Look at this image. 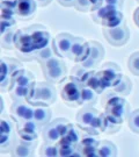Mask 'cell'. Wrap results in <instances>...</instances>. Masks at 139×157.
Wrapping results in <instances>:
<instances>
[{
    "label": "cell",
    "mask_w": 139,
    "mask_h": 157,
    "mask_svg": "<svg viewBox=\"0 0 139 157\" xmlns=\"http://www.w3.org/2000/svg\"><path fill=\"white\" fill-rule=\"evenodd\" d=\"M41 155L46 157L59 156L58 144L57 143H51V142H45L44 144L41 147Z\"/></svg>",
    "instance_id": "31"
},
{
    "label": "cell",
    "mask_w": 139,
    "mask_h": 157,
    "mask_svg": "<svg viewBox=\"0 0 139 157\" xmlns=\"http://www.w3.org/2000/svg\"><path fill=\"white\" fill-rule=\"evenodd\" d=\"M106 115L115 124H122L128 115V104L121 95L115 94L110 97L106 105Z\"/></svg>",
    "instance_id": "4"
},
{
    "label": "cell",
    "mask_w": 139,
    "mask_h": 157,
    "mask_svg": "<svg viewBox=\"0 0 139 157\" xmlns=\"http://www.w3.org/2000/svg\"><path fill=\"white\" fill-rule=\"evenodd\" d=\"M43 70L44 78L50 83H61L66 78V64L57 57H52L50 59L41 63Z\"/></svg>",
    "instance_id": "5"
},
{
    "label": "cell",
    "mask_w": 139,
    "mask_h": 157,
    "mask_svg": "<svg viewBox=\"0 0 139 157\" xmlns=\"http://www.w3.org/2000/svg\"><path fill=\"white\" fill-rule=\"evenodd\" d=\"M128 67L132 75L139 76V51L134 52L131 56L129 57Z\"/></svg>",
    "instance_id": "35"
},
{
    "label": "cell",
    "mask_w": 139,
    "mask_h": 157,
    "mask_svg": "<svg viewBox=\"0 0 139 157\" xmlns=\"http://www.w3.org/2000/svg\"><path fill=\"white\" fill-rule=\"evenodd\" d=\"M74 41V36L68 33H60L56 36L52 41V48L56 56L65 57L68 56L71 47Z\"/></svg>",
    "instance_id": "14"
},
{
    "label": "cell",
    "mask_w": 139,
    "mask_h": 157,
    "mask_svg": "<svg viewBox=\"0 0 139 157\" xmlns=\"http://www.w3.org/2000/svg\"><path fill=\"white\" fill-rule=\"evenodd\" d=\"M134 23L137 25L139 27V7L134 11Z\"/></svg>",
    "instance_id": "42"
},
{
    "label": "cell",
    "mask_w": 139,
    "mask_h": 157,
    "mask_svg": "<svg viewBox=\"0 0 139 157\" xmlns=\"http://www.w3.org/2000/svg\"><path fill=\"white\" fill-rule=\"evenodd\" d=\"M74 7L80 12H89L94 10L90 0H75Z\"/></svg>",
    "instance_id": "38"
},
{
    "label": "cell",
    "mask_w": 139,
    "mask_h": 157,
    "mask_svg": "<svg viewBox=\"0 0 139 157\" xmlns=\"http://www.w3.org/2000/svg\"><path fill=\"white\" fill-rule=\"evenodd\" d=\"M90 55V45L89 42H86L83 39L75 36L74 41L71 47V50L68 52V58L71 61H74L77 63H81L86 61Z\"/></svg>",
    "instance_id": "11"
},
{
    "label": "cell",
    "mask_w": 139,
    "mask_h": 157,
    "mask_svg": "<svg viewBox=\"0 0 139 157\" xmlns=\"http://www.w3.org/2000/svg\"><path fill=\"white\" fill-rule=\"evenodd\" d=\"M28 28H29V32L31 34V39H33L36 51L41 50V49L49 45L50 33L45 29V27L41 26V25H34V26H30Z\"/></svg>",
    "instance_id": "16"
},
{
    "label": "cell",
    "mask_w": 139,
    "mask_h": 157,
    "mask_svg": "<svg viewBox=\"0 0 139 157\" xmlns=\"http://www.w3.org/2000/svg\"><path fill=\"white\" fill-rule=\"evenodd\" d=\"M39 126L35 120H26L20 124H17V130H19V136L22 141L26 142H31L35 143L38 136Z\"/></svg>",
    "instance_id": "13"
},
{
    "label": "cell",
    "mask_w": 139,
    "mask_h": 157,
    "mask_svg": "<svg viewBox=\"0 0 139 157\" xmlns=\"http://www.w3.org/2000/svg\"><path fill=\"white\" fill-rule=\"evenodd\" d=\"M99 143L100 142L95 139V135L87 133V135H83L81 137V141L78 144V148L82 154V156L97 157V146H99Z\"/></svg>",
    "instance_id": "18"
},
{
    "label": "cell",
    "mask_w": 139,
    "mask_h": 157,
    "mask_svg": "<svg viewBox=\"0 0 139 157\" xmlns=\"http://www.w3.org/2000/svg\"><path fill=\"white\" fill-rule=\"evenodd\" d=\"M13 119L2 118L0 120V148L2 150H5L15 142V136H14V124H13Z\"/></svg>",
    "instance_id": "12"
},
{
    "label": "cell",
    "mask_w": 139,
    "mask_h": 157,
    "mask_svg": "<svg viewBox=\"0 0 139 157\" xmlns=\"http://www.w3.org/2000/svg\"><path fill=\"white\" fill-rule=\"evenodd\" d=\"M12 155L16 157H30L34 155V143L20 141L15 143V146L12 149Z\"/></svg>",
    "instance_id": "22"
},
{
    "label": "cell",
    "mask_w": 139,
    "mask_h": 157,
    "mask_svg": "<svg viewBox=\"0 0 139 157\" xmlns=\"http://www.w3.org/2000/svg\"><path fill=\"white\" fill-rule=\"evenodd\" d=\"M103 4L115 6V7H118V8H122L123 0H104V1H103Z\"/></svg>",
    "instance_id": "39"
},
{
    "label": "cell",
    "mask_w": 139,
    "mask_h": 157,
    "mask_svg": "<svg viewBox=\"0 0 139 157\" xmlns=\"http://www.w3.org/2000/svg\"><path fill=\"white\" fill-rule=\"evenodd\" d=\"M60 141L73 144V146H78L80 143V141H81V135H80L78 127L72 124H68L66 133H65V135L63 136V139Z\"/></svg>",
    "instance_id": "24"
},
{
    "label": "cell",
    "mask_w": 139,
    "mask_h": 157,
    "mask_svg": "<svg viewBox=\"0 0 139 157\" xmlns=\"http://www.w3.org/2000/svg\"><path fill=\"white\" fill-rule=\"evenodd\" d=\"M117 11H121V8L115 7V6L103 4V5H101L100 7H97L96 10H94V11L92 12V19H93L96 23L102 25L108 17H110L112 13H115V12H117Z\"/></svg>",
    "instance_id": "20"
},
{
    "label": "cell",
    "mask_w": 139,
    "mask_h": 157,
    "mask_svg": "<svg viewBox=\"0 0 139 157\" xmlns=\"http://www.w3.org/2000/svg\"><path fill=\"white\" fill-rule=\"evenodd\" d=\"M89 45H90V55L86 61L80 63V65L85 69L92 70L97 67L99 63L102 61V58L104 57V48L97 41H89Z\"/></svg>",
    "instance_id": "15"
},
{
    "label": "cell",
    "mask_w": 139,
    "mask_h": 157,
    "mask_svg": "<svg viewBox=\"0 0 139 157\" xmlns=\"http://www.w3.org/2000/svg\"><path fill=\"white\" fill-rule=\"evenodd\" d=\"M35 0H17L15 13L21 17H30L36 11Z\"/></svg>",
    "instance_id": "21"
},
{
    "label": "cell",
    "mask_w": 139,
    "mask_h": 157,
    "mask_svg": "<svg viewBox=\"0 0 139 157\" xmlns=\"http://www.w3.org/2000/svg\"><path fill=\"white\" fill-rule=\"evenodd\" d=\"M19 69H22L21 63L15 58H1L0 62V89L4 91L9 89L11 79L13 73L17 71Z\"/></svg>",
    "instance_id": "7"
},
{
    "label": "cell",
    "mask_w": 139,
    "mask_h": 157,
    "mask_svg": "<svg viewBox=\"0 0 139 157\" xmlns=\"http://www.w3.org/2000/svg\"><path fill=\"white\" fill-rule=\"evenodd\" d=\"M13 84L20 85V86H26V87H31L35 84V78L34 75L30 71H27L24 69H19L17 71L13 73L11 79V87Z\"/></svg>",
    "instance_id": "19"
},
{
    "label": "cell",
    "mask_w": 139,
    "mask_h": 157,
    "mask_svg": "<svg viewBox=\"0 0 139 157\" xmlns=\"http://www.w3.org/2000/svg\"><path fill=\"white\" fill-rule=\"evenodd\" d=\"M34 120L41 126L44 127L50 122L51 120V111L50 108H48V106H39L35 107V114H34Z\"/></svg>",
    "instance_id": "23"
},
{
    "label": "cell",
    "mask_w": 139,
    "mask_h": 157,
    "mask_svg": "<svg viewBox=\"0 0 139 157\" xmlns=\"http://www.w3.org/2000/svg\"><path fill=\"white\" fill-rule=\"evenodd\" d=\"M61 6H65V7H71L74 6L75 4V0H57Z\"/></svg>",
    "instance_id": "40"
},
{
    "label": "cell",
    "mask_w": 139,
    "mask_h": 157,
    "mask_svg": "<svg viewBox=\"0 0 139 157\" xmlns=\"http://www.w3.org/2000/svg\"><path fill=\"white\" fill-rule=\"evenodd\" d=\"M14 47L16 49L19 57L22 61H34V59H36L37 51L35 49L29 28H22L16 30L15 37H14Z\"/></svg>",
    "instance_id": "2"
},
{
    "label": "cell",
    "mask_w": 139,
    "mask_h": 157,
    "mask_svg": "<svg viewBox=\"0 0 139 157\" xmlns=\"http://www.w3.org/2000/svg\"><path fill=\"white\" fill-rule=\"evenodd\" d=\"M123 25H125V20H124L123 13L121 11L112 13L110 17L102 23V26L107 27V28H115V27H119V26H123Z\"/></svg>",
    "instance_id": "28"
},
{
    "label": "cell",
    "mask_w": 139,
    "mask_h": 157,
    "mask_svg": "<svg viewBox=\"0 0 139 157\" xmlns=\"http://www.w3.org/2000/svg\"><path fill=\"white\" fill-rule=\"evenodd\" d=\"M56 99H57V93L55 86L46 80V82L35 83L31 86L27 101L34 106H39V105L49 106L55 102Z\"/></svg>",
    "instance_id": "1"
},
{
    "label": "cell",
    "mask_w": 139,
    "mask_h": 157,
    "mask_svg": "<svg viewBox=\"0 0 139 157\" xmlns=\"http://www.w3.org/2000/svg\"><path fill=\"white\" fill-rule=\"evenodd\" d=\"M35 107L28 101H15L11 108V117L12 119L20 124L26 120H33L35 114Z\"/></svg>",
    "instance_id": "9"
},
{
    "label": "cell",
    "mask_w": 139,
    "mask_h": 157,
    "mask_svg": "<svg viewBox=\"0 0 139 157\" xmlns=\"http://www.w3.org/2000/svg\"><path fill=\"white\" fill-rule=\"evenodd\" d=\"M82 86V83L74 76H70L64 79L60 85V95L65 104L72 107L81 105Z\"/></svg>",
    "instance_id": "3"
},
{
    "label": "cell",
    "mask_w": 139,
    "mask_h": 157,
    "mask_svg": "<svg viewBox=\"0 0 139 157\" xmlns=\"http://www.w3.org/2000/svg\"><path fill=\"white\" fill-rule=\"evenodd\" d=\"M15 33H16V30L11 29V30H8L7 33L1 35V47H2L4 49H7V50H8V49L14 48V37H15Z\"/></svg>",
    "instance_id": "33"
},
{
    "label": "cell",
    "mask_w": 139,
    "mask_h": 157,
    "mask_svg": "<svg viewBox=\"0 0 139 157\" xmlns=\"http://www.w3.org/2000/svg\"><path fill=\"white\" fill-rule=\"evenodd\" d=\"M103 1H104V0H103Z\"/></svg>",
    "instance_id": "45"
},
{
    "label": "cell",
    "mask_w": 139,
    "mask_h": 157,
    "mask_svg": "<svg viewBox=\"0 0 139 157\" xmlns=\"http://www.w3.org/2000/svg\"><path fill=\"white\" fill-rule=\"evenodd\" d=\"M83 85L89 86L90 89H93L94 91H96L97 93H102L103 91L106 90L103 84H102V80H101L99 73L96 72V71H93V72H92V75H90L88 77V79H87V82Z\"/></svg>",
    "instance_id": "30"
},
{
    "label": "cell",
    "mask_w": 139,
    "mask_h": 157,
    "mask_svg": "<svg viewBox=\"0 0 139 157\" xmlns=\"http://www.w3.org/2000/svg\"><path fill=\"white\" fill-rule=\"evenodd\" d=\"M68 124L66 119H56L55 121H51L44 126L42 135L45 142L51 143H58L65 135L68 127Z\"/></svg>",
    "instance_id": "6"
},
{
    "label": "cell",
    "mask_w": 139,
    "mask_h": 157,
    "mask_svg": "<svg viewBox=\"0 0 139 157\" xmlns=\"http://www.w3.org/2000/svg\"><path fill=\"white\" fill-rule=\"evenodd\" d=\"M8 90L11 92V97L13 98L14 101H27L31 87H26V86L13 84Z\"/></svg>",
    "instance_id": "25"
},
{
    "label": "cell",
    "mask_w": 139,
    "mask_h": 157,
    "mask_svg": "<svg viewBox=\"0 0 139 157\" xmlns=\"http://www.w3.org/2000/svg\"><path fill=\"white\" fill-rule=\"evenodd\" d=\"M103 35L106 40L114 47H122L130 39V32L126 28L125 25L115 27V28H107L103 29Z\"/></svg>",
    "instance_id": "10"
},
{
    "label": "cell",
    "mask_w": 139,
    "mask_h": 157,
    "mask_svg": "<svg viewBox=\"0 0 139 157\" xmlns=\"http://www.w3.org/2000/svg\"><path fill=\"white\" fill-rule=\"evenodd\" d=\"M100 113L99 111H96L95 108L90 106L83 107L82 109H80L77 114V122H78L79 127L85 130L86 133H89L90 126L93 124L94 119L99 115Z\"/></svg>",
    "instance_id": "17"
},
{
    "label": "cell",
    "mask_w": 139,
    "mask_h": 157,
    "mask_svg": "<svg viewBox=\"0 0 139 157\" xmlns=\"http://www.w3.org/2000/svg\"><path fill=\"white\" fill-rule=\"evenodd\" d=\"M97 92L94 91L93 89H90L87 85H83L82 90H81V105H94L96 104L97 100Z\"/></svg>",
    "instance_id": "27"
},
{
    "label": "cell",
    "mask_w": 139,
    "mask_h": 157,
    "mask_svg": "<svg viewBox=\"0 0 139 157\" xmlns=\"http://www.w3.org/2000/svg\"><path fill=\"white\" fill-rule=\"evenodd\" d=\"M137 2H138V4H139V0H137Z\"/></svg>",
    "instance_id": "44"
},
{
    "label": "cell",
    "mask_w": 139,
    "mask_h": 157,
    "mask_svg": "<svg viewBox=\"0 0 139 157\" xmlns=\"http://www.w3.org/2000/svg\"><path fill=\"white\" fill-rule=\"evenodd\" d=\"M128 124L132 132L139 134V109H136L129 114Z\"/></svg>",
    "instance_id": "36"
},
{
    "label": "cell",
    "mask_w": 139,
    "mask_h": 157,
    "mask_svg": "<svg viewBox=\"0 0 139 157\" xmlns=\"http://www.w3.org/2000/svg\"><path fill=\"white\" fill-rule=\"evenodd\" d=\"M15 19L14 17H0V32L1 35L7 33L8 30L13 29V27L15 26Z\"/></svg>",
    "instance_id": "37"
},
{
    "label": "cell",
    "mask_w": 139,
    "mask_h": 157,
    "mask_svg": "<svg viewBox=\"0 0 139 157\" xmlns=\"http://www.w3.org/2000/svg\"><path fill=\"white\" fill-rule=\"evenodd\" d=\"M112 90L118 95H128L132 90V83H131L130 78H128L126 76H123L119 83L116 86H114Z\"/></svg>",
    "instance_id": "29"
},
{
    "label": "cell",
    "mask_w": 139,
    "mask_h": 157,
    "mask_svg": "<svg viewBox=\"0 0 139 157\" xmlns=\"http://www.w3.org/2000/svg\"><path fill=\"white\" fill-rule=\"evenodd\" d=\"M57 144L59 148V156L61 157H73L75 150L78 149V146H73V144L63 142V141H59Z\"/></svg>",
    "instance_id": "32"
},
{
    "label": "cell",
    "mask_w": 139,
    "mask_h": 157,
    "mask_svg": "<svg viewBox=\"0 0 139 157\" xmlns=\"http://www.w3.org/2000/svg\"><path fill=\"white\" fill-rule=\"evenodd\" d=\"M36 1V4L38 6H46V5H49L52 0H35Z\"/></svg>",
    "instance_id": "43"
},
{
    "label": "cell",
    "mask_w": 139,
    "mask_h": 157,
    "mask_svg": "<svg viewBox=\"0 0 139 157\" xmlns=\"http://www.w3.org/2000/svg\"><path fill=\"white\" fill-rule=\"evenodd\" d=\"M55 51H53V48L52 47H45L43 49H41V50L37 51V54H36V59L41 63L45 62V61H48V59H50L52 57L55 56Z\"/></svg>",
    "instance_id": "34"
},
{
    "label": "cell",
    "mask_w": 139,
    "mask_h": 157,
    "mask_svg": "<svg viewBox=\"0 0 139 157\" xmlns=\"http://www.w3.org/2000/svg\"><path fill=\"white\" fill-rule=\"evenodd\" d=\"M90 2H92V5H93V8H94V10H96L97 7H100L101 5H103V0H90ZM94 10H93V11H94Z\"/></svg>",
    "instance_id": "41"
},
{
    "label": "cell",
    "mask_w": 139,
    "mask_h": 157,
    "mask_svg": "<svg viewBox=\"0 0 139 157\" xmlns=\"http://www.w3.org/2000/svg\"><path fill=\"white\" fill-rule=\"evenodd\" d=\"M117 155L116 146L110 141H101L97 146L99 157H115Z\"/></svg>",
    "instance_id": "26"
},
{
    "label": "cell",
    "mask_w": 139,
    "mask_h": 157,
    "mask_svg": "<svg viewBox=\"0 0 139 157\" xmlns=\"http://www.w3.org/2000/svg\"><path fill=\"white\" fill-rule=\"evenodd\" d=\"M97 73L102 80L104 89H108V87L112 89L119 83V80L123 77L121 69L115 63H106L100 71H97Z\"/></svg>",
    "instance_id": "8"
}]
</instances>
